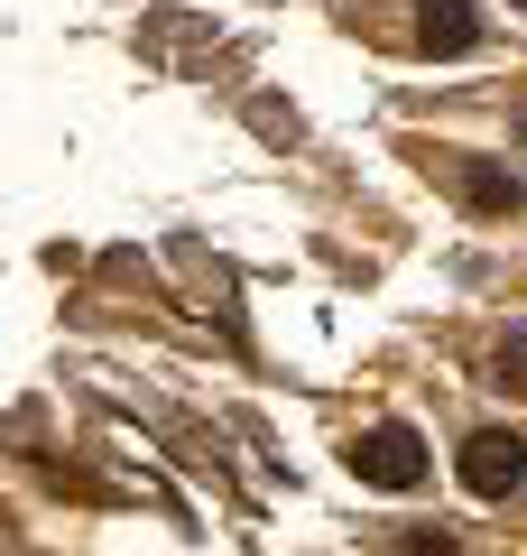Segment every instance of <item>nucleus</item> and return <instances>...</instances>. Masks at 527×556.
<instances>
[{"instance_id":"nucleus-1","label":"nucleus","mask_w":527,"mask_h":556,"mask_svg":"<svg viewBox=\"0 0 527 556\" xmlns=\"http://www.w3.org/2000/svg\"><path fill=\"white\" fill-rule=\"evenodd\" d=\"M351 473L371 482V492H416L426 482V437H416L408 417H380L371 437L351 445Z\"/></svg>"},{"instance_id":"nucleus-2","label":"nucleus","mask_w":527,"mask_h":556,"mask_svg":"<svg viewBox=\"0 0 527 556\" xmlns=\"http://www.w3.org/2000/svg\"><path fill=\"white\" fill-rule=\"evenodd\" d=\"M518 464H527V445L490 427V437L463 445V492H472V501H509V492H518Z\"/></svg>"},{"instance_id":"nucleus-3","label":"nucleus","mask_w":527,"mask_h":556,"mask_svg":"<svg viewBox=\"0 0 527 556\" xmlns=\"http://www.w3.org/2000/svg\"><path fill=\"white\" fill-rule=\"evenodd\" d=\"M416 38H426V56H472L481 47V10L472 0H416Z\"/></svg>"},{"instance_id":"nucleus-4","label":"nucleus","mask_w":527,"mask_h":556,"mask_svg":"<svg viewBox=\"0 0 527 556\" xmlns=\"http://www.w3.org/2000/svg\"><path fill=\"white\" fill-rule=\"evenodd\" d=\"M463 204L472 214H509V204H518V177H500L490 159H463Z\"/></svg>"},{"instance_id":"nucleus-5","label":"nucleus","mask_w":527,"mask_h":556,"mask_svg":"<svg viewBox=\"0 0 527 556\" xmlns=\"http://www.w3.org/2000/svg\"><path fill=\"white\" fill-rule=\"evenodd\" d=\"M398 556H463L445 529H398Z\"/></svg>"},{"instance_id":"nucleus-6","label":"nucleus","mask_w":527,"mask_h":556,"mask_svg":"<svg viewBox=\"0 0 527 556\" xmlns=\"http://www.w3.org/2000/svg\"><path fill=\"white\" fill-rule=\"evenodd\" d=\"M518 139H527V121H518Z\"/></svg>"}]
</instances>
